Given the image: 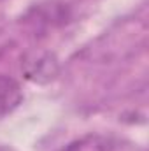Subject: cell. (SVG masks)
Returning a JSON list of instances; mask_svg holds the SVG:
<instances>
[{
  "mask_svg": "<svg viewBox=\"0 0 149 151\" xmlns=\"http://www.w3.org/2000/svg\"><path fill=\"white\" fill-rule=\"evenodd\" d=\"M21 69L28 81L46 84L58 76L60 63L51 51H34L25 56V60L21 62Z\"/></svg>",
  "mask_w": 149,
  "mask_h": 151,
  "instance_id": "6da1fadb",
  "label": "cell"
},
{
  "mask_svg": "<svg viewBox=\"0 0 149 151\" xmlns=\"http://www.w3.org/2000/svg\"><path fill=\"white\" fill-rule=\"evenodd\" d=\"M23 100L19 83L7 74H0V118L11 114Z\"/></svg>",
  "mask_w": 149,
  "mask_h": 151,
  "instance_id": "7a4b0ae2",
  "label": "cell"
},
{
  "mask_svg": "<svg viewBox=\"0 0 149 151\" xmlns=\"http://www.w3.org/2000/svg\"><path fill=\"white\" fill-rule=\"evenodd\" d=\"M63 151H111V144L107 139L98 135H88L72 144H69Z\"/></svg>",
  "mask_w": 149,
  "mask_h": 151,
  "instance_id": "3957f363",
  "label": "cell"
}]
</instances>
